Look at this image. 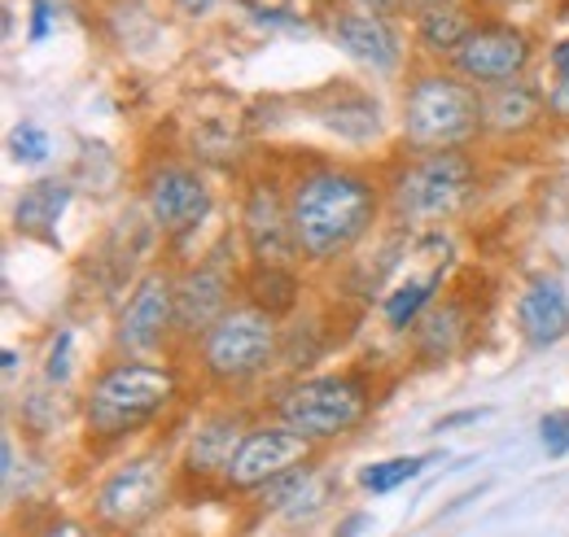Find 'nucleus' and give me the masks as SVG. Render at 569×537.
<instances>
[{
	"mask_svg": "<svg viewBox=\"0 0 569 537\" xmlns=\"http://www.w3.org/2000/svg\"><path fill=\"white\" fill-rule=\"evenodd\" d=\"M539 442H543V450H548L552 459L569 455V415L566 411H552V415L539 419Z\"/></svg>",
	"mask_w": 569,
	"mask_h": 537,
	"instance_id": "27",
	"label": "nucleus"
},
{
	"mask_svg": "<svg viewBox=\"0 0 569 537\" xmlns=\"http://www.w3.org/2000/svg\"><path fill=\"white\" fill-rule=\"evenodd\" d=\"M171 4H176V13H184V18H207V13H214L219 0H171Z\"/></svg>",
	"mask_w": 569,
	"mask_h": 537,
	"instance_id": "33",
	"label": "nucleus"
},
{
	"mask_svg": "<svg viewBox=\"0 0 569 537\" xmlns=\"http://www.w3.org/2000/svg\"><path fill=\"white\" fill-rule=\"evenodd\" d=\"M311 446L302 433L284 428V424H259L241 437L237 455L228 459V472H223V485L237 489V494H250V489H263L272 476L298 468L311 459Z\"/></svg>",
	"mask_w": 569,
	"mask_h": 537,
	"instance_id": "13",
	"label": "nucleus"
},
{
	"mask_svg": "<svg viewBox=\"0 0 569 537\" xmlns=\"http://www.w3.org/2000/svg\"><path fill=\"white\" fill-rule=\"evenodd\" d=\"M325 31L356 67L372 70L381 79L403 70L408 53H403V36H399V18H386V13H372V9H359L351 0H342L338 9H329Z\"/></svg>",
	"mask_w": 569,
	"mask_h": 537,
	"instance_id": "12",
	"label": "nucleus"
},
{
	"mask_svg": "<svg viewBox=\"0 0 569 537\" xmlns=\"http://www.w3.org/2000/svg\"><path fill=\"white\" fill-rule=\"evenodd\" d=\"M429 459L438 455H399V459H377L368 468H359V489L363 494H395L399 485H408L412 476L429 468Z\"/></svg>",
	"mask_w": 569,
	"mask_h": 537,
	"instance_id": "24",
	"label": "nucleus"
},
{
	"mask_svg": "<svg viewBox=\"0 0 569 537\" xmlns=\"http://www.w3.org/2000/svg\"><path fill=\"white\" fill-rule=\"evenodd\" d=\"M176 398V372L153 358H114L106 363L83 398V428L92 442H123L144 424H153Z\"/></svg>",
	"mask_w": 569,
	"mask_h": 537,
	"instance_id": "3",
	"label": "nucleus"
},
{
	"mask_svg": "<svg viewBox=\"0 0 569 537\" xmlns=\"http://www.w3.org/2000/svg\"><path fill=\"white\" fill-rule=\"evenodd\" d=\"M478 13H503V9H512V4H521V0H469Z\"/></svg>",
	"mask_w": 569,
	"mask_h": 537,
	"instance_id": "36",
	"label": "nucleus"
},
{
	"mask_svg": "<svg viewBox=\"0 0 569 537\" xmlns=\"http://www.w3.org/2000/svg\"><path fill=\"white\" fill-rule=\"evenodd\" d=\"M141 197L153 232L167 236V241L193 236L207 223V214L214 205L211 184L193 162H158V166H149Z\"/></svg>",
	"mask_w": 569,
	"mask_h": 537,
	"instance_id": "9",
	"label": "nucleus"
},
{
	"mask_svg": "<svg viewBox=\"0 0 569 537\" xmlns=\"http://www.w3.org/2000/svg\"><path fill=\"white\" fill-rule=\"evenodd\" d=\"M53 27V4L49 0H36V13H31V40H44Z\"/></svg>",
	"mask_w": 569,
	"mask_h": 537,
	"instance_id": "31",
	"label": "nucleus"
},
{
	"mask_svg": "<svg viewBox=\"0 0 569 537\" xmlns=\"http://www.w3.org/2000/svg\"><path fill=\"white\" fill-rule=\"evenodd\" d=\"M316 119L338 140H351V144H368L381 135V110L359 88H329V101L316 105Z\"/></svg>",
	"mask_w": 569,
	"mask_h": 537,
	"instance_id": "19",
	"label": "nucleus"
},
{
	"mask_svg": "<svg viewBox=\"0 0 569 537\" xmlns=\"http://www.w3.org/2000/svg\"><path fill=\"white\" fill-rule=\"evenodd\" d=\"M71 328H62V333L53 336V345H49V358H44V381L49 385H67L71 381Z\"/></svg>",
	"mask_w": 569,
	"mask_h": 537,
	"instance_id": "26",
	"label": "nucleus"
},
{
	"mask_svg": "<svg viewBox=\"0 0 569 537\" xmlns=\"http://www.w3.org/2000/svg\"><path fill=\"white\" fill-rule=\"evenodd\" d=\"M548 67H552V79H569V36L548 49Z\"/></svg>",
	"mask_w": 569,
	"mask_h": 537,
	"instance_id": "30",
	"label": "nucleus"
},
{
	"mask_svg": "<svg viewBox=\"0 0 569 537\" xmlns=\"http://www.w3.org/2000/svg\"><path fill=\"white\" fill-rule=\"evenodd\" d=\"M237 306L232 302V271L219 259H202L176 280V336L180 341H202L214 320Z\"/></svg>",
	"mask_w": 569,
	"mask_h": 537,
	"instance_id": "14",
	"label": "nucleus"
},
{
	"mask_svg": "<svg viewBox=\"0 0 569 537\" xmlns=\"http://www.w3.org/2000/svg\"><path fill=\"white\" fill-rule=\"evenodd\" d=\"M363 529H368V516H347V525H342V534H333V537H359L363 534Z\"/></svg>",
	"mask_w": 569,
	"mask_h": 537,
	"instance_id": "37",
	"label": "nucleus"
},
{
	"mask_svg": "<svg viewBox=\"0 0 569 537\" xmlns=\"http://www.w3.org/2000/svg\"><path fill=\"white\" fill-rule=\"evenodd\" d=\"M478 189V166L465 149L412 153L390 175V214L403 223H442L456 219Z\"/></svg>",
	"mask_w": 569,
	"mask_h": 537,
	"instance_id": "5",
	"label": "nucleus"
},
{
	"mask_svg": "<svg viewBox=\"0 0 569 537\" xmlns=\"http://www.w3.org/2000/svg\"><path fill=\"white\" fill-rule=\"evenodd\" d=\"M438 284H442V263L429 267L426 275H408V280H399V284L386 293V302H381V320H386L395 333L417 328V320L433 306Z\"/></svg>",
	"mask_w": 569,
	"mask_h": 537,
	"instance_id": "22",
	"label": "nucleus"
},
{
	"mask_svg": "<svg viewBox=\"0 0 569 537\" xmlns=\"http://www.w3.org/2000/svg\"><path fill=\"white\" fill-rule=\"evenodd\" d=\"M176 336V275L144 271L114 320V349L123 358H153Z\"/></svg>",
	"mask_w": 569,
	"mask_h": 537,
	"instance_id": "10",
	"label": "nucleus"
},
{
	"mask_svg": "<svg viewBox=\"0 0 569 537\" xmlns=\"http://www.w3.org/2000/svg\"><path fill=\"white\" fill-rule=\"evenodd\" d=\"M298 275L293 267H254L246 271V302H254V306H263L268 315H277L281 320L284 311H293V302H298Z\"/></svg>",
	"mask_w": 569,
	"mask_h": 537,
	"instance_id": "23",
	"label": "nucleus"
},
{
	"mask_svg": "<svg viewBox=\"0 0 569 537\" xmlns=\"http://www.w3.org/2000/svg\"><path fill=\"white\" fill-rule=\"evenodd\" d=\"M359 9H372V13H386V18H403V0H351Z\"/></svg>",
	"mask_w": 569,
	"mask_h": 537,
	"instance_id": "34",
	"label": "nucleus"
},
{
	"mask_svg": "<svg viewBox=\"0 0 569 537\" xmlns=\"http://www.w3.org/2000/svg\"><path fill=\"white\" fill-rule=\"evenodd\" d=\"M543 101H548V114L569 119V79H552L548 92H543Z\"/></svg>",
	"mask_w": 569,
	"mask_h": 537,
	"instance_id": "28",
	"label": "nucleus"
},
{
	"mask_svg": "<svg viewBox=\"0 0 569 537\" xmlns=\"http://www.w3.org/2000/svg\"><path fill=\"white\" fill-rule=\"evenodd\" d=\"M9 153H13V162H22V166H40V162L49 158V132L36 128V123H18V128L9 132Z\"/></svg>",
	"mask_w": 569,
	"mask_h": 537,
	"instance_id": "25",
	"label": "nucleus"
},
{
	"mask_svg": "<svg viewBox=\"0 0 569 537\" xmlns=\"http://www.w3.org/2000/svg\"><path fill=\"white\" fill-rule=\"evenodd\" d=\"M487 415V406H478V411H456V415H442L433 428L438 433H447V428H465V424H473V419H482Z\"/></svg>",
	"mask_w": 569,
	"mask_h": 537,
	"instance_id": "32",
	"label": "nucleus"
},
{
	"mask_svg": "<svg viewBox=\"0 0 569 537\" xmlns=\"http://www.w3.org/2000/svg\"><path fill=\"white\" fill-rule=\"evenodd\" d=\"M543 114H548V101L526 74L496 83V88H482V132L503 135V140L526 135L530 128H539Z\"/></svg>",
	"mask_w": 569,
	"mask_h": 537,
	"instance_id": "16",
	"label": "nucleus"
},
{
	"mask_svg": "<svg viewBox=\"0 0 569 537\" xmlns=\"http://www.w3.org/2000/svg\"><path fill=\"white\" fill-rule=\"evenodd\" d=\"M250 428H241V415H211L207 424H198V433L189 437L184 450V472L189 476H223L228 459L237 455L241 437Z\"/></svg>",
	"mask_w": 569,
	"mask_h": 537,
	"instance_id": "20",
	"label": "nucleus"
},
{
	"mask_svg": "<svg viewBox=\"0 0 569 537\" xmlns=\"http://www.w3.org/2000/svg\"><path fill=\"white\" fill-rule=\"evenodd\" d=\"M40 537H97V534H92L88 525H79V520H67V516H62V520H49V525L40 529Z\"/></svg>",
	"mask_w": 569,
	"mask_h": 537,
	"instance_id": "29",
	"label": "nucleus"
},
{
	"mask_svg": "<svg viewBox=\"0 0 569 537\" xmlns=\"http://www.w3.org/2000/svg\"><path fill=\"white\" fill-rule=\"evenodd\" d=\"M412 341H417V354L421 358H451L465 341H469V306L460 297H447L438 306H429L426 315L417 320L412 328Z\"/></svg>",
	"mask_w": 569,
	"mask_h": 537,
	"instance_id": "21",
	"label": "nucleus"
},
{
	"mask_svg": "<svg viewBox=\"0 0 569 537\" xmlns=\"http://www.w3.org/2000/svg\"><path fill=\"white\" fill-rule=\"evenodd\" d=\"M535 36L499 13H482L478 27L469 31V40L456 49V58L447 67L456 74H465L469 83L478 88H496V83H508V79H521L526 70L535 67Z\"/></svg>",
	"mask_w": 569,
	"mask_h": 537,
	"instance_id": "8",
	"label": "nucleus"
},
{
	"mask_svg": "<svg viewBox=\"0 0 569 537\" xmlns=\"http://www.w3.org/2000/svg\"><path fill=\"white\" fill-rule=\"evenodd\" d=\"M438 4H465V0H403V18H417L426 9H438Z\"/></svg>",
	"mask_w": 569,
	"mask_h": 537,
	"instance_id": "35",
	"label": "nucleus"
},
{
	"mask_svg": "<svg viewBox=\"0 0 569 537\" xmlns=\"http://www.w3.org/2000/svg\"><path fill=\"white\" fill-rule=\"evenodd\" d=\"M381 214V193L351 166H307L289 184V223L298 263L329 267L351 254Z\"/></svg>",
	"mask_w": 569,
	"mask_h": 537,
	"instance_id": "1",
	"label": "nucleus"
},
{
	"mask_svg": "<svg viewBox=\"0 0 569 537\" xmlns=\"http://www.w3.org/2000/svg\"><path fill=\"white\" fill-rule=\"evenodd\" d=\"M74 197V184L62 175H49V180H31L18 202H13V232L22 236H36V241H53L62 214Z\"/></svg>",
	"mask_w": 569,
	"mask_h": 537,
	"instance_id": "17",
	"label": "nucleus"
},
{
	"mask_svg": "<svg viewBox=\"0 0 569 537\" xmlns=\"http://www.w3.org/2000/svg\"><path fill=\"white\" fill-rule=\"evenodd\" d=\"M241 245L254 267H293L298 241L289 223V189H281L272 175L250 180L241 197Z\"/></svg>",
	"mask_w": 569,
	"mask_h": 537,
	"instance_id": "11",
	"label": "nucleus"
},
{
	"mask_svg": "<svg viewBox=\"0 0 569 537\" xmlns=\"http://www.w3.org/2000/svg\"><path fill=\"white\" fill-rule=\"evenodd\" d=\"M171 494V472H167V459L162 455H137L128 464L110 472L101 485H97V520L106 529H123V534H137L144 529L162 503Z\"/></svg>",
	"mask_w": 569,
	"mask_h": 537,
	"instance_id": "7",
	"label": "nucleus"
},
{
	"mask_svg": "<svg viewBox=\"0 0 569 537\" xmlns=\"http://www.w3.org/2000/svg\"><path fill=\"white\" fill-rule=\"evenodd\" d=\"M517 333L530 349H548L569 333V297L561 280L539 275L517 297Z\"/></svg>",
	"mask_w": 569,
	"mask_h": 537,
	"instance_id": "15",
	"label": "nucleus"
},
{
	"mask_svg": "<svg viewBox=\"0 0 569 537\" xmlns=\"http://www.w3.org/2000/svg\"><path fill=\"white\" fill-rule=\"evenodd\" d=\"M368 415V389L356 376H307L277 398V419L307 442H338L356 433Z\"/></svg>",
	"mask_w": 569,
	"mask_h": 537,
	"instance_id": "6",
	"label": "nucleus"
},
{
	"mask_svg": "<svg viewBox=\"0 0 569 537\" xmlns=\"http://www.w3.org/2000/svg\"><path fill=\"white\" fill-rule=\"evenodd\" d=\"M281 354V320L254 302H237L198 341V363L214 385H250Z\"/></svg>",
	"mask_w": 569,
	"mask_h": 537,
	"instance_id": "4",
	"label": "nucleus"
},
{
	"mask_svg": "<svg viewBox=\"0 0 569 537\" xmlns=\"http://www.w3.org/2000/svg\"><path fill=\"white\" fill-rule=\"evenodd\" d=\"M399 132L408 153L465 149L482 132V88L451 67H417L403 83Z\"/></svg>",
	"mask_w": 569,
	"mask_h": 537,
	"instance_id": "2",
	"label": "nucleus"
},
{
	"mask_svg": "<svg viewBox=\"0 0 569 537\" xmlns=\"http://www.w3.org/2000/svg\"><path fill=\"white\" fill-rule=\"evenodd\" d=\"M478 9L465 0V4H438V9H426V13H417L412 18V40H417V49L433 58V62H451L456 58V49L469 40V31L478 27Z\"/></svg>",
	"mask_w": 569,
	"mask_h": 537,
	"instance_id": "18",
	"label": "nucleus"
}]
</instances>
